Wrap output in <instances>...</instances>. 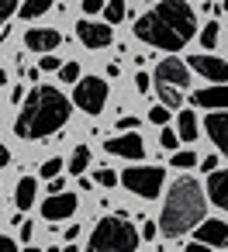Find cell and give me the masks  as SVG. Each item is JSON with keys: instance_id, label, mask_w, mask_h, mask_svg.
Instances as JSON below:
<instances>
[{"instance_id": "obj_1", "label": "cell", "mask_w": 228, "mask_h": 252, "mask_svg": "<svg viewBox=\"0 0 228 252\" xmlns=\"http://www.w3.org/2000/svg\"><path fill=\"white\" fill-rule=\"evenodd\" d=\"M194 35H197V14L187 0H159L152 11H145L135 21V38L163 52H180Z\"/></svg>"}, {"instance_id": "obj_2", "label": "cell", "mask_w": 228, "mask_h": 252, "mask_svg": "<svg viewBox=\"0 0 228 252\" xmlns=\"http://www.w3.org/2000/svg\"><path fill=\"white\" fill-rule=\"evenodd\" d=\"M73 114V100L56 90V87H35L28 90L18 118H14V135L25 138V142H38V138H49L56 135Z\"/></svg>"}, {"instance_id": "obj_3", "label": "cell", "mask_w": 228, "mask_h": 252, "mask_svg": "<svg viewBox=\"0 0 228 252\" xmlns=\"http://www.w3.org/2000/svg\"><path fill=\"white\" fill-rule=\"evenodd\" d=\"M204 211H207V190L194 176L173 180L166 204H163V214H159V235L180 238L187 231H197V224L204 221Z\"/></svg>"}, {"instance_id": "obj_4", "label": "cell", "mask_w": 228, "mask_h": 252, "mask_svg": "<svg viewBox=\"0 0 228 252\" xmlns=\"http://www.w3.org/2000/svg\"><path fill=\"white\" fill-rule=\"evenodd\" d=\"M138 242H142V231H135L128 214L118 211V214L97 221V228L90 231L87 252H135Z\"/></svg>"}, {"instance_id": "obj_5", "label": "cell", "mask_w": 228, "mask_h": 252, "mask_svg": "<svg viewBox=\"0 0 228 252\" xmlns=\"http://www.w3.org/2000/svg\"><path fill=\"white\" fill-rule=\"evenodd\" d=\"M121 183H125L131 193H138L142 200H156V197L163 193L166 173H163L159 166H131V169L121 173Z\"/></svg>"}, {"instance_id": "obj_6", "label": "cell", "mask_w": 228, "mask_h": 252, "mask_svg": "<svg viewBox=\"0 0 228 252\" xmlns=\"http://www.w3.org/2000/svg\"><path fill=\"white\" fill-rule=\"evenodd\" d=\"M107 94H111L107 80H100V76H83V80L73 87V104H76L83 114H100L104 104H107Z\"/></svg>"}, {"instance_id": "obj_7", "label": "cell", "mask_w": 228, "mask_h": 252, "mask_svg": "<svg viewBox=\"0 0 228 252\" xmlns=\"http://www.w3.org/2000/svg\"><path fill=\"white\" fill-rule=\"evenodd\" d=\"M152 83H166V87H173V90H180V94H183V90L190 87V66H187L183 59L169 56V59H163V63L156 66Z\"/></svg>"}, {"instance_id": "obj_8", "label": "cell", "mask_w": 228, "mask_h": 252, "mask_svg": "<svg viewBox=\"0 0 228 252\" xmlns=\"http://www.w3.org/2000/svg\"><path fill=\"white\" fill-rule=\"evenodd\" d=\"M187 66H190L194 73H200L204 80H211V87H221V83H228V63H225V59H218V56L194 52V56L187 59Z\"/></svg>"}, {"instance_id": "obj_9", "label": "cell", "mask_w": 228, "mask_h": 252, "mask_svg": "<svg viewBox=\"0 0 228 252\" xmlns=\"http://www.w3.org/2000/svg\"><path fill=\"white\" fill-rule=\"evenodd\" d=\"M76 38H80L87 49H107V45L114 42V28H111L107 21H90V18H83V21L76 25Z\"/></svg>"}, {"instance_id": "obj_10", "label": "cell", "mask_w": 228, "mask_h": 252, "mask_svg": "<svg viewBox=\"0 0 228 252\" xmlns=\"http://www.w3.org/2000/svg\"><path fill=\"white\" fill-rule=\"evenodd\" d=\"M104 149H107L111 156H118V159H131V162H138V159L145 156V142H142V135H138V131L114 135V138H107V142H104Z\"/></svg>"}, {"instance_id": "obj_11", "label": "cell", "mask_w": 228, "mask_h": 252, "mask_svg": "<svg viewBox=\"0 0 228 252\" xmlns=\"http://www.w3.org/2000/svg\"><path fill=\"white\" fill-rule=\"evenodd\" d=\"M194 242L211 245V249H221V245H228V224L221 218H204L197 224V231H194Z\"/></svg>"}, {"instance_id": "obj_12", "label": "cell", "mask_w": 228, "mask_h": 252, "mask_svg": "<svg viewBox=\"0 0 228 252\" xmlns=\"http://www.w3.org/2000/svg\"><path fill=\"white\" fill-rule=\"evenodd\" d=\"M204 131H207L211 145L228 159V111H211L204 118Z\"/></svg>"}, {"instance_id": "obj_13", "label": "cell", "mask_w": 228, "mask_h": 252, "mask_svg": "<svg viewBox=\"0 0 228 252\" xmlns=\"http://www.w3.org/2000/svg\"><path fill=\"white\" fill-rule=\"evenodd\" d=\"M59 42H63V35L56 28H28L25 32V45L32 52H42V56H52L59 49Z\"/></svg>"}, {"instance_id": "obj_14", "label": "cell", "mask_w": 228, "mask_h": 252, "mask_svg": "<svg viewBox=\"0 0 228 252\" xmlns=\"http://www.w3.org/2000/svg\"><path fill=\"white\" fill-rule=\"evenodd\" d=\"M76 193H56V197H45L42 204V218L45 221H63V218H73L76 214Z\"/></svg>"}, {"instance_id": "obj_15", "label": "cell", "mask_w": 228, "mask_h": 252, "mask_svg": "<svg viewBox=\"0 0 228 252\" xmlns=\"http://www.w3.org/2000/svg\"><path fill=\"white\" fill-rule=\"evenodd\" d=\"M194 107H218V111H228V83H221V87H204V90H197L194 97Z\"/></svg>"}, {"instance_id": "obj_16", "label": "cell", "mask_w": 228, "mask_h": 252, "mask_svg": "<svg viewBox=\"0 0 228 252\" xmlns=\"http://www.w3.org/2000/svg\"><path fill=\"white\" fill-rule=\"evenodd\" d=\"M204 190H207V197H211V204H214V207L228 211V169H218V173H211Z\"/></svg>"}, {"instance_id": "obj_17", "label": "cell", "mask_w": 228, "mask_h": 252, "mask_svg": "<svg viewBox=\"0 0 228 252\" xmlns=\"http://www.w3.org/2000/svg\"><path fill=\"white\" fill-rule=\"evenodd\" d=\"M35 190H38V180L35 176H21L18 187H14V207L18 211H28L35 204Z\"/></svg>"}, {"instance_id": "obj_18", "label": "cell", "mask_w": 228, "mask_h": 252, "mask_svg": "<svg viewBox=\"0 0 228 252\" xmlns=\"http://www.w3.org/2000/svg\"><path fill=\"white\" fill-rule=\"evenodd\" d=\"M176 135H180V142H194V138H200V125H197V114L194 111H180L176 114Z\"/></svg>"}, {"instance_id": "obj_19", "label": "cell", "mask_w": 228, "mask_h": 252, "mask_svg": "<svg viewBox=\"0 0 228 252\" xmlns=\"http://www.w3.org/2000/svg\"><path fill=\"white\" fill-rule=\"evenodd\" d=\"M45 11H52V0H25L18 14H21L25 21H35V18H42Z\"/></svg>"}, {"instance_id": "obj_20", "label": "cell", "mask_w": 228, "mask_h": 252, "mask_svg": "<svg viewBox=\"0 0 228 252\" xmlns=\"http://www.w3.org/2000/svg\"><path fill=\"white\" fill-rule=\"evenodd\" d=\"M156 97L163 100V107L183 111V94H180V90H173V87H166V83H156Z\"/></svg>"}, {"instance_id": "obj_21", "label": "cell", "mask_w": 228, "mask_h": 252, "mask_svg": "<svg viewBox=\"0 0 228 252\" xmlns=\"http://www.w3.org/2000/svg\"><path fill=\"white\" fill-rule=\"evenodd\" d=\"M66 166H69L73 176H83V169L90 166V145H76V149H73V159H69Z\"/></svg>"}, {"instance_id": "obj_22", "label": "cell", "mask_w": 228, "mask_h": 252, "mask_svg": "<svg viewBox=\"0 0 228 252\" xmlns=\"http://www.w3.org/2000/svg\"><path fill=\"white\" fill-rule=\"evenodd\" d=\"M125 14H128V7H125V0H107V7H104V21L114 28V25H121L125 21Z\"/></svg>"}, {"instance_id": "obj_23", "label": "cell", "mask_w": 228, "mask_h": 252, "mask_svg": "<svg viewBox=\"0 0 228 252\" xmlns=\"http://www.w3.org/2000/svg\"><path fill=\"white\" fill-rule=\"evenodd\" d=\"M218 35H221V25H218V21H207V25L200 28V45H204L207 52H214V45H218Z\"/></svg>"}, {"instance_id": "obj_24", "label": "cell", "mask_w": 228, "mask_h": 252, "mask_svg": "<svg viewBox=\"0 0 228 252\" xmlns=\"http://www.w3.org/2000/svg\"><path fill=\"white\" fill-rule=\"evenodd\" d=\"M169 166H176V169H190V166H200V159H197V152H190V149H180V152H173Z\"/></svg>"}, {"instance_id": "obj_25", "label": "cell", "mask_w": 228, "mask_h": 252, "mask_svg": "<svg viewBox=\"0 0 228 252\" xmlns=\"http://www.w3.org/2000/svg\"><path fill=\"white\" fill-rule=\"evenodd\" d=\"M21 4H25V0H0V32L7 28V18L14 11H21Z\"/></svg>"}, {"instance_id": "obj_26", "label": "cell", "mask_w": 228, "mask_h": 252, "mask_svg": "<svg viewBox=\"0 0 228 252\" xmlns=\"http://www.w3.org/2000/svg\"><path fill=\"white\" fill-rule=\"evenodd\" d=\"M159 145L169 149V152H180V135H176V128H163V131H159Z\"/></svg>"}, {"instance_id": "obj_27", "label": "cell", "mask_w": 228, "mask_h": 252, "mask_svg": "<svg viewBox=\"0 0 228 252\" xmlns=\"http://www.w3.org/2000/svg\"><path fill=\"white\" fill-rule=\"evenodd\" d=\"M59 80H63V83H73V80L80 83V80H83V73H80V63H66V66L59 69Z\"/></svg>"}, {"instance_id": "obj_28", "label": "cell", "mask_w": 228, "mask_h": 252, "mask_svg": "<svg viewBox=\"0 0 228 252\" xmlns=\"http://www.w3.org/2000/svg\"><path fill=\"white\" fill-rule=\"evenodd\" d=\"M149 121H152V125H159V128H169V107H163V104H159V107H152V111H149Z\"/></svg>"}, {"instance_id": "obj_29", "label": "cell", "mask_w": 228, "mask_h": 252, "mask_svg": "<svg viewBox=\"0 0 228 252\" xmlns=\"http://www.w3.org/2000/svg\"><path fill=\"white\" fill-rule=\"evenodd\" d=\"M63 166H66L63 159H45V162H42V176H45V180H56V176L63 173Z\"/></svg>"}, {"instance_id": "obj_30", "label": "cell", "mask_w": 228, "mask_h": 252, "mask_svg": "<svg viewBox=\"0 0 228 252\" xmlns=\"http://www.w3.org/2000/svg\"><path fill=\"white\" fill-rule=\"evenodd\" d=\"M94 180H97L100 187H118V183H121V176H118L114 169H97V173H94Z\"/></svg>"}, {"instance_id": "obj_31", "label": "cell", "mask_w": 228, "mask_h": 252, "mask_svg": "<svg viewBox=\"0 0 228 252\" xmlns=\"http://www.w3.org/2000/svg\"><path fill=\"white\" fill-rule=\"evenodd\" d=\"M114 128H118V135H128V131H138V118H131V114H121Z\"/></svg>"}, {"instance_id": "obj_32", "label": "cell", "mask_w": 228, "mask_h": 252, "mask_svg": "<svg viewBox=\"0 0 228 252\" xmlns=\"http://www.w3.org/2000/svg\"><path fill=\"white\" fill-rule=\"evenodd\" d=\"M63 66H66V63H59L56 56H42V59H38V69H42V73H59Z\"/></svg>"}, {"instance_id": "obj_33", "label": "cell", "mask_w": 228, "mask_h": 252, "mask_svg": "<svg viewBox=\"0 0 228 252\" xmlns=\"http://www.w3.org/2000/svg\"><path fill=\"white\" fill-rule=\"evenodd\" d=\"M104 7H107V0H83V14H87V18L104 14Z\"/></svg>"}, {"instance_id": "obj_34", "label": "cell", "mask_w": 228, "mask_h": 252, "mask_svg": "<svg viewBox=\"0 0 228 252\" xmlns=\"http://www.w3.org/2000/svg\"><path fill=\"white\" fill-rule=\"evenodd\" d=\"M135 90H138V94H149V90H152V76H149V73H135Z\"/></svg>"}, {"instance_id": "obj_35", "label": "cell", "mask_w": 228, "mask_h": 252, "mask_svg": "<svg viewBox=\"0 0 228 252\" xmlns=\"http://www.w3.org/2000/svg\"><path fill=\"white\" fill-rule=\"evenodd\" d=\"M218 162H221V159H218V156L211 152V156H204V159H200V169H204V173L211 176V173H218Z\"/></svg>"}, {"instance_id": "obj_36", "label": "cell", "mask_w": 228, "mask_h": 252, "mask_svg": "<svg viewBox=\"0 0 228 252\" xmlns=\"http://www.w3.org/2000/svg\"><path fill=\"white\" fill-rule=\"evenodd\" d=\"M221 11H225V7H221V4H211V0H204V14H207V18H211V21H214V18H218V14H221Z\"/></svg>"}, {"instance_id": "obj_37", "label": "cell", "mask_w": 228, "mask_h": 252, "mask_svg": "<svg viewBox=\"0 0 228 252\" xmlns=\"http://www.w3.org/2000/svg\"><path fill=\"white\" fill-rule=\"evenodd\" d=\"M156 231H159V224H156V221H145V224H142V238H145V242H149V238H156Z\"/></svg>"}, {"instance_id": "obj_38", "label": "cell", "mask_w": 228, "mask_h": 252, "mask_svg": "<svg viewBox=\"0 0 228 252\" xmlns=\"http://www.w3.org/2000/svg\"><path fill=\"white\" fill-rule=\"evenodd\" d=\"M0 252H18V242L7 238V235H0Z\"/></svg>"}, {"instance_id": "obj_39", "label": "cell", "mask_w": 228, "mask_h": 252, "mask_svg": "<svg viewBox=\"0 0 228 252\" xmlns=\"http://www.w3.org/2000/svg\"><path fill=\"white\" fill-rule=\"evenodd\" d=\"M4 166H11V149L0 142V169H4Z\"/></svg>"}, {"instance_id": "obj_40", "label": "cell", "mask_w": 228, "mask_h": 252, "mask_svg": "<svg viewBox=\"0 0 228 252\" xmlns=\"http://www.w3.org/2000/svg\"><path fill=\"white\" fill-rule=\"evenodd\" d=\"M56 193H66V190H63V180H59V176H56V180H49V197H56Z\"/></svg>"}, {"instance_id": "obj_41", "label": "cell", "mask_w": 228, "mask_h": 252, "mask_svg": "<svg viewBox=\"0 0 228 252\" xmlns=\"http://www.w3.org/2000/svg\"><path fill=\"white\" fill-rule=\"evenodd\" d=\"M32 235H35V224L32 221H21V242H28Z\"/></svg>"}, {"instance_id": "obj_42", "label": "cell", "mask_w": 228, "mask_h": 252, "mask_svg": "<svg viewBox=\"0 0 228 252\" xmlns=\"http://www.w3.org/2000/svg\"><path fill=\"white\" fill-rule=\"evenodd\" d=\"M25 97H28V94H25V87H14V90H11V100H14V104H18V100L25 104Z\"/></svg>"}, {"instance_id": "obj_43", "label": "cell", "mask_w": 228, "mask_h": 252, "mask_svg": "<svg viewBox=\"0 0 228 252\" xmlns=\"http://www.w3.org/2000/svg\"><path fill=\"white\" fill-rule=\"evenodd\" d=\"M76 235H80V224H69L66 228V242H76Z\"/></svg>"}, {"instance_id": "obj_44", "label": "cell", "mask_w": 228, "mask_h": 252, "mask_svg": "<svg viewBox=\"0 0 228 252\" xmlns=\"http://www.w3.org/2000/svg\"><path fill=\"white\" fill-rule=\"evenodd\" d=\"M187 252H211V245H200V242H190Z\"/></svg>"}, {"instance_id": "obj_45", "label": "cell", "mask_w": 228, "mask_h": 252, "mask_svg": "<svg viewBox=\"0 0 228 252\" xmlns=\"http://www.w3.org/2000/svg\"><path fill=\"white\" fill-rule=\"evenodd\" d=\"M4 83H7V73H4V69H0V87H4Z\"/></svg>"}, {"instance_id": "obj_46", "label": "cell", "mask_w": 228, "mask_h": 252, "mask_svg": "<svg viewBox=\"0 0 228 252\" xmlns=\"http://www.w3.org/2000/svg\"><path fill=\"white\" fill-rule=\"evenodd\" d=\"M63 252H80V249H76V245H66V249H63Z\"/></svg>"}, {"instance_id": "obj_47", "label": "cell", "mask_w": 228, "mask_h": 252, "mask_svg": "<svg viewBox=\"0 0 228 252\" xmlns=\"http://www.w3.org/2000/svg\"><path fill=\"white\" fill-rule=\"evenodd\" d=\"M45 252H63V249H56V245H52V249H45Z\"/></svg>"}, {"instance_id": "obj_48", "label": "cell", "mask_w": 228, "mask_h": 252, "mask_svg": "<svg viewBox=\"0 0 228 252\" xmlns=\"http://www.w3.org/2000/svg\"><path fill=\"white\" fill-rule=\"evenodd\" d=\"M25 252H42V249H25Z\"/></svg>"}, {"instance_id": "obj_49", "label": "cell", "mask_w": 228, "mask_h": 252, "mask_svg": "<svg viewBox=\"0 0 228 252\" xmlns=\"http://www.w3.org/2000/svg\"><path fill=\"white\" fill-rule=\"evenodd\" d=\"M221 7H225V11H228V0H225V4H221Z\"/></svg>"}]
</instances>
